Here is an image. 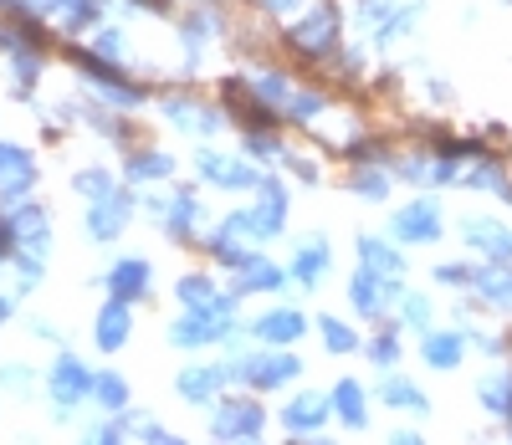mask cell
<instances>
[{
    "instance_id": "6da1fadb",
    "label": "cell",
    "mask_w": 512,
    "mask_h": 445,
    "mask_svg": "<svg viewBox=\"0 0 512 445\" xmlns=\"http://www.w3.org/2000/svg\"><path fill=\"white\" fill-rule=\"evenodd\" d=\"M93 369L77 359V353H57V364H52V374H47V394H52V405H57V415H72L82 399H93Z\"/></svg>"
},
{
    "instance_id": "7a4b0ae2",
    "label": "cell",
    "mask_w": 512,
    "mask_h": 445,
    "mask_svg": "<svg viewBox=\"0 0 512 445\" xmlns=\"http://www.w3.org/2000/svg\"><path fill=\"white\" fill-rule=\"evenodd\" d=\"M36 154L21 149V144H6L0 139V200H26L31 185H36Z\"/></svg>"
},
{
    "instance_id": "3957f363",
    "label": "cell",
    "mask_w": 512,
    "mask_h": 445,
    "mask_svg": "<svg viewBox=\"0 0 512 445\" xmlns=\"http://www.w3.org/2000/svg\"><path fill=\"white\" fill-rule=\"evenodd\" d=\"M6 215H11V231H16V246H21V251H36V256L52 251V220H47V210H41V205L11 200Z\"/></svg>"
},
{
    "instance_id": "277c9868",
    "label": "cell",
    "mask_w": 512,
    "mask_h": 445,
    "mask_svg": "<svg viewBox=\"0 0 512 445\" xmlns=\"http://www.w3.org/2000/svg\"><path fill=\"white\" fill-rule=\"evenodd\" d=\"M82 226H88V236H93V241H118V236H123V226H128V195H123V190L98 195V200H93V210L82 215Z\"/></svg>"
},
{
    "instance_id": "5b68a950",
    "label": "cell",
    "mask_w": 512,
    "mask_h": 445,
    "mask_svg": "<svg viewBox=\"0 0 512 445\" xmlns=\"http://www.w3.org/2000/svg\"><path fill=\"white\" fill-rule=\"evenodd\" d=\"M154 282V266L144 256H118L108 266V297H123V302H139Z\"/></svg>"
},
{
    "instance_id": "8992f818",
    "label": "cell",
    "mask_w": 512,
    "mask_h": 445,
    "mask_svg": "<svg viewBox=\"0 0 512 445\" xmlns=\"http://www.w3.org/2000/svg\"><path fill=\"white\" fill-rule=\"evenodd\" d=\"M128 333H134V313H128V302H123V297H108L103 313H98V323H93L98 348H103V353H118V348L128 343Z\"/></svg>"
},
{
    "instance_id": "52a82bcc",
    "label": "cell",
    "mask_w": 512,
    "mask_h": 445,
    "mask_svg": "<svg viewBox=\"0 0 512 445\" xmlns=\"http://www.w3.org/2000/svg\"><path fill=\"white\" fill-rule=\"evenodd\" d=\"M154 215H159V226H164L169 236H180V241H185V236L200 226V205H195L190 195H175L169 205L159 200V205H154Z\"/></svg>"
},
{
    "instance_id": "ba28073f",
    "label": "cell",
    "mask_w": 512,
    "mask_h": 445,
    "mask_svg": "<svg viewBox=\"0 0 512 445\" xmlns=\"http://www.w3.org/2000/svg\"><path fill=\"white\" fill-rule=\"evenodd\" d=\"M169 169H175V159H169V154H159V149H139V154H128V164H123V174H128L134 185L169 180Z\"/></svg>"
},
{
    "instance_id": "9c48e42d",
    "label": "cell",
    "mask_w": 512,
    "mask_h": 445,
    "mask_svg": "<svg viewBox=\"0 0 512 445\" xmlns=\"http://www.w3.org/2000/svg\"><path fill=\"white\" fill-rule=\"evenodd\" d=\"M164 118H175L185 133H216V113L200 108V103H190V98H169V103H164Z\"/></svg>"
},
{
    "instance_id": "30bf717a",
    "label": "cell",
    "mask_w": 512,
    "mask_h": 445,
    "mask_svg": "<svg viewBox=\"0 0 512 445\" xmlns=\"http://www.w3.org/2000/svg\"><path fill=\"white\" fill-rule=\"evenodd\" d=\"M200 174L210 185H226V190H236V185H251L256 174L251 169H241L236 159H221V154H200Z\"/></svg>"
},
{
    "instance_id": "8fae6325",
    "label": "cell",
    "mask_w": 512,
    "mask_h": 445,
    "mask_svg": "<svg viewBox=\"0 0 512 445\" xmlns=\"http://www.w3.org/2000/svg\"><path fill=\"white\" fill-rule=\"evenodd\" d=\"M395 231H400L405 241H436L441 220H436V210H431V205H410V210L395 220Z\"/></svg>"
},
{
    "instance_id": "7c38bea8",
    "label": "cell",
    "mask_w": 512,
    "mask_h": 445,
    "mask_svg": "<svg viewBox=\"0 0 512 445\" xmlns=\"http://www.w3.org/2000/svg\"><path fill=\"white\" fill-rule=\"evenodd\" d=\"M226 384V369H185L180 374V394L195 399V405H205V399H216V389Z\"/></svg>"
},
{
    "instance_id": "4fadbf2b",
    "label": "cell",
    "mask_w": 512,
    "mask_h": 445,
    "mask_svg": "<svg viewBox=\"0 0 512 445\" xmlns=\"http://www.w3.org/2000/svg\"><path fill=\"white\" fill-rule=\"evenodd\" d=\"M262 430V410L256 405H226L216 415V435H256Z\"/></svg>"
},
{
    "instance_id": "5bb4252c",
    "label": "cell",
    "mask_w": 512,
    "mask_h": 445,
    "mask_svg": "<svg viewBox=\"0 0 512 445\" xmlns=\"http://www.w3.org/2000/svg\"><path fill=\"white\" fill-rule=\"evenodd\" d=\"M323 415H328V399L323 394H303V399H292L287 405V430H313V425H323Z\"/></svg>"
},
{
    "instance_id": "9a60e30c",
    "label": "cell",
    "mask_w": 512,
    "mask_h": 445,
    "mask_svg": "<svg viewBox=\"0 0 512 445\" xmlns=\"http://www.w3.org/2000/svg\"><path fill=\"white\" fill-rule=\"evenodd\" d=\"M297 374H303V364H297V359H287V353H277V359H256L251 364V379L256 384H282V379H297Z\"/></svg>"
},
{
    "instance_id": "2e32d148",
    "label": "cell",
    "mask_w": 512,
    "mask_h": 445,
    "mask_svg": "<svg viewBox=\"0 0 512 445\" xmlns=\"http://www.w3.org/2000/svg\"><path fill=\"white\" fill-rule=\"evenodd\" d=\"M93 399H98L108 415H123V405H128V384H123V374H98V379H93Z\"/></svg>"
},
{
    "instance_id": "e0dca14e",
    "label": "cell",
    "mask_w": 512,
    "mask_h": 445,
    "mask_svg": "<svg viewBox=\"0 0 512 445\" xmlns=\"http://www.w3.org/2000/svg\"><path fill=\"white\" fill-rule=\"evenodd\" d=\"M466 236H472L487 256H497V261H507V256H512V236H507L502 226H492V220H477V226L466 231Z\"/></svg>"
},
{
    "instance_id": "ac0fdd59",
    "label": "cell",
    "mask_w": 512,
    "mask_h": 445,
    "mask_svg": "<svg viewBox=\"0 0 512 445\" xmlns=\"http://www.w3.org/2000/svg\"><path fill=\"white\" fill-rule=\"evenodd\" d=\"M256 333H262L267 343H292L297 333H303V313H272L256 323Z\"/></svg>"
},
{
    "instance_id": "d6986e66",
    "label": "cell",
    "mask_w": 512,
    "mask_h": 445,
    "mask_svg": "<svg viewBox=\"0 0 512 445\" xmlns=\"http://www.w3.org/2000/svg\"><path fill=\"white\" fill-rule=\"evenodd\" d=\"M72 190L82 195V200H98V195H108V190H118L113 185V169H82V174H72Z\"/></svg>"
},
{
    "instance_id": "ffe728a7",
    "label": "cell",
    "mask_w": 512,
    "mask_h": 445,
    "mask_svg": "<svg viewBox=\"0 0 512 445\" xmlns=\"http://www.w3.org/2000/svg\"><path fill=\"white\" fill-rule=\"evenodd\" d=\"M333 399H338V410H344V420L349 425H364V394H359V384L354 379H344L333 389Z\"/></svg>"
},
{
    "instance_id": "44dd1931",
    "label": "cell",
    "mask_w": 512,
    "mask_h": 445,
    "mask_svg": "<svg viewBox=\"0 0 512 445\" xmlns=\"http://www.w3.org/2000/svg\"><path fill=\"white\" fill-rule=\"evenodd\" d=\"M425 353H431V364H441V369H446V364H456V359H461V338H456V333H436L431 343H425Z\"/></svg>"
},
{
    "instance_id": "7402d4cb",
    "label": "cell",
    "mask_w": 512,
    "mask_h": 445,
    "mask_svg": "<svg viewBox=\"0 0 512 445\" xmlns=\"http://www.w3.org/2000/svg\"><path fill=\"white\" fill-rule=\"evenodd\" d=\"M180 302L185 307H210V302H221V297H216V287H210L205 277H185L180 282Z\"/></svg>"
},
{
    "instance_id": "603a6c76",
    "label": "cell",
    "mask_w": 512,
    "mask_h": 445,
    "mask_svg": "<svg viewBox=\"0 0 512 445\" xmlns=\"http://www.w3.org/2000/svg\"><path fill=\"white\" fill-rule=\"evenodd\" d=\"M323 266H328V251H323V246H308L303 256H297V266H292V272L303 277V282H318V272H323Z\"/></svg>"
},
{
    "instance_id": "cb8c5ba5",
    "label": "cell",
    "mask_w": 512,
    "mask_h": 445,
    "mask_svg": "<svg viewBox=\"0 0 512 445\" xmlns=\"http://www.w3.org/2000/svg\"><path fill=\"white\" fill-rule=\"evenodd\" d=\"M354 307H364V313H379V307H384L374 277H354Z\"/></svg>"
},
{
    "instance_id": "d4e9b609",
    "label": "cell",
    "mask_w": 512,
    "mask_h": 445,
    "mask_svg": "<svg viewBox=\"0 0 512 445\" xmlns=\"http://www.w3.org/2000/svg\"><path fill=\"white\" fill-rule=\"evenodd\" d=\"M93 52H98V57H108V62H123V52H128V41H123V31H98V41H93Z\"/></svg>"
},
{
    "instance_id": "484cf974",
    "label": "cell",
    "mask_w": 512,
    "mask_h": 445,
    "mask_svg": "<svg viewBox=\"0 0 512 445\" xmlns=\"http://www.w3.org/2000/svg\"><path fill=\"white\" fill-rule=\"evenodd\" d=\"M0 384H6L11 394H26L31 389V369L26 364H6V369H0Z\"/></svg>"
},
{
    "instance_id": "4316f807",
    "label": "cell",
    "mask_w": 512,
    "mask_h": 445,
    "mask_svg": "<svg viewBox=\"0 0 512 445\" xmlns=\"http://www.w3.org/2000/svg\"><path fill=\"white\" fill-rule=\"evenodd\" d=\"M323 343H328L333 353H349V348H354V333H349L344 323H323Z\"/></svg>"
},
{
    "instance_id": "83f0119b",
    "label": "cell",
    "mask_w": 512,
    "mask_h": 445,
    "mask_svg": "<svg viewBox=\"0 0 512 445\" xmlns=\"http://www.w3.org/2000/svg\"><path fill=\"white\" fill-rule=\"evenodd\" d=\"M364 261H374V266H384V272H395V256H390V246H379V241H364Z\"/></svg>"
},
{
    "instance_id": "f1b7e54d",
    "label": "cell",
    "mask_w": 512,
    "mask_h": 445,
    "mask_svg": "<svg viewBox=\"0 0 512 445\" xmlns=\"http://www.w3.org/2000/svg\"><path fill=\"white\" fill-rule=\"evenodd\" d=\"M482 287H487V297H492V302H502V307H512V277H487Z\"/></svg>"
},
{
    "instance_id": "f546056e",
    "label": "cell",
    "mask_w": 512,
    "mask_h": 445,
    "mask_svg": "<svg viewBox=\"0 0 512 445\" xmlns=\"http://www.w3.org/2000/svg\"><path fill=\"white\" fill-rule=\"evenodd\" d=\"M390 399H395V405H415V410H425V399H420L410 384H390Z\"/></svg>"
},
{
    "instance_id": "4dcf8cb0",
    "label": "cell",
    "mask_w": 512,
    "mask_h": 445,
    "mask_svg": "<svg viewBox=\"0 0 512 445\" xmlns=\"http://www.w3.org/2000/svg\"><path fill=\"white\" fill-rule=\"evenodd\" d=\"M11 313H16V302H11V297H0V323H11Z\"/></svg>"
}]
</instances>
